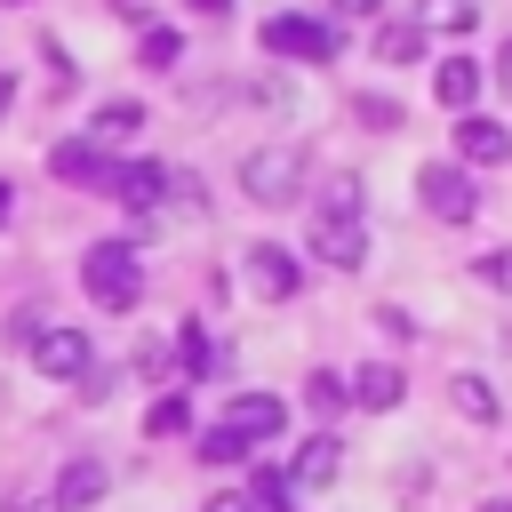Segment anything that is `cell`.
<instances>
[{"instance_id": "cell-1", "label": "cell", "mask_w": 512, "mask_h": 512, "mask_svg": "<svg viewBox=\"0 0 512 512\" xmlns=\"http://www.w3.org/2000/svg\"><path fill=\"white\" fill-rule=\"evenodd\" d=\"M80 288H88V304L128 312V304L144 296V264H136V248H128V240H96V248L80 256Z\"/></svg>"}, {"instance_id": "cell-2", "label": "cell", "mask_w": 512, "mask_h": 512, "mask_svg": "<svg viewBox=\"0 0 512 512\" xmlns=\"http://www.w3.org/2000/svg\"><path fill=\"white\" fill-rule=\"evenodd\" d=\"M240 192H248L256 208H288V200L304 192V160H296L288 144H264V152L240 160Z\"/></svg>"}, {"instance_id": "cell-3", "label": "cell", "mask_w": 512, "mask_h": 512, "mask_svg": "<svg viewBox=\"0 0 512 512\" xmlns=\"http://www.w3.org/2000/svg\"><path fill=\"white\" fill-rule=\"evenodd\" d=\"M416 200L432 208V224H472V208H480V192H472V176H464L456 160H432V168L416 176Z\"/></svg>"}, {"instance_id": "cell-4", "label": "cell", "mask_w": 512, "mask_h": 512, "mask_svg": "<svg viewBox=\"0 0 512 512\" xmlns=\"http://www.w3.org/2000/svg\"><path fill=\"white\" fill-rule=\"evenodd\" d=\"M264 48H272V56H296V64H328V56H336V32H328L320 16H272V24H264Z\"/></svg>"}, {"instance_id": "cell-5", "label": "cell", "mask_w": 512, "mask_h": 512, "mask_svg": "<svg viewBox=\"0 0 512 512\" xmlns=\"http://www.w3.org/2000/svg\"><path fill=\"white\" fill-rule=\"evenodd\" d=\"M48 176H56V184H80V192H112L120 168L104 160V144H56V152H48Z\"/></svg>"}, {"instance_id": "cell-6", "label": "cell", "mask_w": 512, "mask_h": 512, "mask_svg": "<svg viewBox=\"0 0 512 512\" xmlns=\"http://www.w3.org/2000/svg\"><path fill=\"white\" fill-rule=\"evenodd\" d=\"M312 256H320L328 272H360V264H368V224H336V216H320V224H312Z\"/></svg>"}, {"instance_id": "cell-7", "label": "cell", "mask_w": 512, "mask_h": 512, "mask_svg": "<svg viewBox=\"0 0 512 512\" xmlns=\"http://www.w3.org/2000/svg\"><path fill=\"white\" fill-rule=\"evenodd\" d=\"M456 160H472V168H496V160H512V128H504V120H480V112H464V120H456Z\"/></svg>"}, {"instance_id": "cell-8", "label": "cell", "mask_w": 512, "mask_h": 512, "mask_svg": "<svg viewBox=\"0 0 512 512\" xmlns=\"http://www.w3.org/2000/svg\"><path fill=\"white\" fill-rule=\"evenodd\" d=\"M88 336L80 328H40L32 336V360H40V376H88Z\"/></svg>"}, {"instance_id": "cell-9", "label": "cell", "mask_w": 512, "mask_h": 512, "mask_svg": "<svg viewBox=\"0 0 512 512\" xmlns=\"http://www.w3.org/2000/svg\"><path fill=\"white\" fill-rule=\"evenodd\" d=\"M104 488H112V472H104L96 456H72V464L56 472V488H48V504H56V512H88Z\"/></svg>"}, {"instance_id": "cell-10", "label": "cell", "mask_w": 512, "mask_h": 512, "mask_svg": "<svg viewBox=\"0 0 512 512\" xmlns=\"http://www.w3.org/2000/svg\"><path fill=\"white\" fill-rule=\"evenodd\" d=\"M248 280H256L264 304H280V296H296V256L272 248V240H256V248H248Z\"/></svg>"}, {"instance_id": "cell-11", "label": "cell", "mask_w": 512, "mask_h": 512, "mask_svg": "<svg viewBox=\"0 0 512 512\" xmlns=\"http://www.w3.org/2000/svg\"><path fill=\"white\" fill-rule=\"evenodd\" d=\"M224 424H232V432H240V440H248V448H256V440H272V432H280V424H288V408H280V400H272V392H240V400H232V408H224Z\"/></svg>"}, {"instance_id": "cell-12", "label": "cell", "mask_w": 512, "mask_h": 512, "mask_svg": "<svg viewBox=\"0 0 512 512\" xmlns=\"http://www.w3.org/2000/svg\"><path fill=\"white\" fill-rule=\"evenodd\" d=\"M432 96H440L448 112H472V96H480V64H472V56H440V72H432Z\"/></svg>"}, {"instance_id": "cell-13", "label": "cell", "mask_w": 512, "mask_h": 512, "mask_svg": "<svg viewBox=\"0 0 512 512\" xmlns=\"http://www.w3.org/2000/svg\"><path fill=\"white\" fill-rule=\"evenodd\" d=\"M360 208H368V184H360L352 168H336V176L320 184V216H336V224H368Z\"/></svg>"}, {"instance_id": "cell-14", "label": "cell", "mask_w": 512, "mask_h": 512, "mask_svg": "<svg viewBox=\"0 0 512 512\" xmlns=\"http://www.w3.org/2000/svg\"><path fill=\"white\" fill-rule=\"evenodd\" d=\"M400 392H408V376H400L392 360H368V368L352 376V400H360V408H400Z\"/></svg>"}, {"instance_id": "cell-15", "label": "cell", "mask_w": 512, "mask_h": 512, "mask_svg": "<svg viewBox=\"0 0 512 512\" xmlns=\"http://www.w3.org/2000/svg\"><path fill=\"white\" fill-rule=\"evenodd\" d=\"M336 464H344V448L320 432V440H304V448H296V472H288V480H296V488H328V480H336Z\"/></svg>"}, {"instance_id": "cell-16", "label": "cell", "mask_w": 512, "mask_h": 512, "mask_svg": "<svg viewBox=\"0 0 512 512\" xmlns=\"http://www.w3.org/2000/svg\"><path fill=\"white\" fill-rule=\"evenodd\" d=\"M176 368H184V376L200 384V376H216V368H224V352H216V344H208V336H200V328L184 320V328H176Z\"/></svg>"}, {"instance_id": "cell-17", "label": "cell", "mask_w": 512, "mask_h": 512, "mask_svg": "<svg viewBox=\"0 0 512 512\" xmlns=\"http://www.w3.org/2000/svg\"><path fill=\"white\" fill-rule=\"evenodd\" d=\"M448 400L464 408V424H496V416H504L496 392H488V376H448Z\"/></svg>"}, {"instance_id": "cell-18", "label": "cell", "mask_w": 512, "mask_h": 512, "mask_svg": "<svg viewBox=\"0 0 512 512\" xmlns=\"http://www.w3.org/2000/svg\"><path fill=\"white\" fill-rule=\"evenodd\" d=\"M480 16V0H416V32L432 40V32H464Z\"/></svg>"}, {"instance_id": "cell-19", "label": "cell", "mask_w": 512, "mask_h": 512, "mask_svg": "<svg viewBox=\"0 0 512 512\" xmlns=\"http://www.w3.org/2000/svg\"><path fill=\"white\" fill-rule=\"evenodd\" d=\"M344 400H352V384H344V376H328V368H312V376H304V408H312V416H344Z\"/></svg>"}, {"instance_id": "cell-20", "label": "cell", "mask_w": 512, "mask_h": 512, "mask_svg": "<svg viewBox=\"0 0 512 512\" xmlns=\"http://www.w3.org/2000/svg\"><path fill=\"white\" fill-rule=\"evenodd\" d=\"M416 56H424V32L416 24H384L376 32V64H416Z\"/></svg>"}, {"instance_id": "cell-21", "label": "cell", "mask_w": 512, "mask_h": 512, "mask_svg": "<svg viewBox=\"0 0 512 512\" xmlns=\"http://www.w3.org/2000/svg\"><path fill=\"white\" fill-rule=\"evenodd\" d=\"M136 128H144V104H104L96 112V144H128Z\"/></svg>"}, {"instance_id": "cell-22", "label": "cell", "mask_w": 512, "mask_h": 512, "mask_svg": "<svg viewBox=\"0 0 512 512\" xmlns=\"http://www.w3.org/2000/svg\"><path fill=\"white\" fill-rule=\"evenodd\" d=\"M144 424H152V440H176V432H192V400H184V392H168V400H152V416H144Z\"/></svg>"}, {"instance_id": "cell-23", "label": "cell", "mask_w": 512, "mask_h": 512, "mask_svg": "<svg viewBox=\"0 0 512 512\" xmlns=\"http://www.w3.org/2000/svg\"><path fill=\"white\" fill-rule=\"evenodd\" d=\"M176 48H184V40H176L168 24H136V56H144L152 72H160V64H176Z\"/></svg>"}, {"instance_id": "cell-24", "label": "cell", "mask_w": 512, "mask_h": 512, "mask_svg": "<svg viewBox=\"0 0 512 512\" xmlns=\"http://www.w3.org/2000/svg\"><path fill=\"white\" fill-rule=\"evenodd\" d=\"M240 456H248V440H240L232 424H208V432H200V464H240Z\"/></svg>"}, {"instance_id": "cell-25", "label": "cell", "mask_w": 512, "mask_h": 512, "mask_svg": "<svg viewBox=\"0 0 512 512\" xmlns=\"http://www.w3.org/2000/svg\"><path fill=\"white\" fill-rule=\"evenodd\" d=\"M40 328H48V304H24V312H16V320H8V344H32V336H40Z\"/></svg>"}, {"instance_id": "cell-26", "label": "cell", "mask_w": 512, "mask_h": 512, "mask_svg": "<svg viewBox=\"0 0 512 512\" xmlns=\"http://www.w3.org/2000/svg\"><path fill=\"white\" fill-rule=\"evenodd\" d=\"M360 120H368V128H400V104H392V96H360Z\"/></svg>"}, {"instance_id": "cell-27", "label": "cell", "mask_w": 512, "mask_h": 512, "mask_svg": "<svg viewBox=\"0 0 512 512\" xmlns=\"http://www.w3.org/2000/svg\"><path fill=\"white\" fill-rule=\"evenodd\" d=\"M480 280H488V288H504V296H512V248H496V256H480Z\"/></svg>"}, {"instance_id": "cell-28", "label": "cell", "mask_w": 512, "mask_h": 512, "mask_svg": "<svg viewBox=\"0 0 512 512\" xmlns=\"http://www.w3.org/2000/svg\"><path fill=\"white\" fill-rule=\"evenodd\" d=\"M200 512H256V496H248V488H216Z\"/></svg>"}, {"instance_id": "cell-29", "label": "cell", "mask_w": 512, "mask_h": 512, "mask_svg": "<svg viewBox=\"0 0 512 512\" xmlns=\"http://www.w3.org/2000/svg\"><path fill=\"white\" fill-rule=\"evenodd\" d=\"M496 88L512 96V40H504V56H496Z\"/></svg>"}, {"instance_id": "cell-30", "label": "cell", "mask_w": 512, "mask_h": 512, "mask_svg": "<svg viewBox=\"0 0 512 512\" xmlns=\"http://www.w3.org/2000/svg\"><path fill=\"white\" fill-rule=\"evenodd\" d=\"M8 104H16V80H8V72H0V120H8Z\"/></svg>"}, {"instance_id": "cell-31", "label": "cell", "mask_w": 512, "mask_h": 512, "mask_svg": "<svg viewBox=\"0 0 512 512\" xmlns=\"http://www.w3.org/2000/svg\"><path fill=\"white\" fill-rule=\"evenodd\" d=\"M336 8H344V16H368V8H376V0H336Z\"/></svg>"}, {"instance_id": "cell-32", "label": "cell", "mask_w": 512, "mask_h": 512, "mask_svg": "<svg viewBox=\"0 0 512 512\" xmlns=\"http://www.w3.org/2000/svg\"><path fill=\"white\" fill-rule=\"evenodd\" d=\"M200 8H208V16H224V8H232V0H200Z\"/></svg>"}, {"instance_id": "cell-33", "label": "cell", "mask_w": 512, "mask_h": 512, "mask_svg": "<svg viewBox=\"0 0 512 512\" xmlns=\"http://www.w3.org/2000/svg\"><path fill=\"white\" fill-rule=\"evenodd\" d=\"M8 512H56V504H8Z\"/></svg>"}, {"instance_id": "cell-34", "label": "cell", "mask_w": 512, "mask_h": 512, "mask_svg": "<svg viewBox=\"0 0 512 512\" xmlns=\"http://www.w3.org/2000/svg\"><path fill=\"white\" fill-rule=\"evenodd\" d=\"M8 208H16V192H8V184H0V216H8Z\"/></svg>"}, {"instance_id": "cell-35", "label": "cell", "mask_w": 512, "mask_h": 512, "mask_svg": "<svg viewBox=\"0 0 512 512\" xmlns=\"http://www.w3.org/2000/svg\"><path fill=\"white\" fill-rule=\"evenodd\" d=\"M480 512H512V496H496V504H480Z\"/></svg>"}, {"instance_id": "cell-36", "label": "cell", "mask_w": 512, "mask_h": 512, "mask_svg": "<svg viewBox=\"0 0 512 512\" xmlns=\"http://www.w3.org/2000/svg\"><path fill=\"white\" fill-rule=\"evenodd\" d=\"M112 8H144V0H112Z\"/></svg>"}]
</instances>
